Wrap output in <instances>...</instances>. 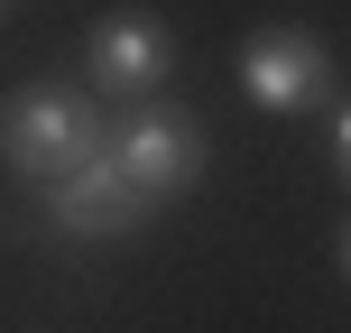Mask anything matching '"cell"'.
I'll return each instance as SVG.
<instances>
[{
  "mask_svg": "<svg viewBox=\"0 0 351 333\" xmlns=\"http://www.w3.org/2000/svg\"><path fill=\"white\" fill-rule=\"evenodd\" d=\"M93 148H102V111H93L74 84L0 93V167H10L19 185H56V176H74Z\"/></svg>",
  "mask_w": 351,
  "mask_h": 333,
  "instance_id": "obj_1",
  "label": "cell"
},
{
  "mask_svg": "<svg viewBox=\"0 0 351 333\" xmlns=\"http://www.w3.org/2000/svg\"><path fill=\"white\" fill-rule=\"evenodd\" d=\"M148 213H158V204L121 176V158H111V148H93L74 176H56V185H47V222L65 231V241H130Z\"/></svg>",
  "mask_w": 351,
  "mask_h": 333,
  "instance_id": "obj_5",
  "label": "cell"
},
{
  "mask_svg": "<svg viewBox=\"0 0 351 333\" xmlns=\"http://www.w3.org/2000/svg\"><path fill=\"white\" fill-rule=\"evenodd\" d=\"M241 93L259 111H278V121H296V111H315L333 93V47L315 28H250L241 37Z\"/></svg>",
  "mask_w": 351,
  "mask_h": 333,
  "instance_id": "obj_3",
  "label": "cell"
},
{
  "mask_svg": "<svg viewBox=\"0 0 351 333\" xmlns=\"http://www.w3.org/2000/svg\"><path fill=\"white\" fill-rule=\"evenodd\" d=\"M111 158H121V176L148 194V204H185L194 185H204L213 167V139L194 111H167V102H139L121 121V139H111Z\"/></svg>",
  "mask_w": 351,
  "mask_h": 333,
  "instance_id": "obj_2",
  "label": "cell"
},
{
  "mask_svg": "<svg viewBox=\"0 0 351 333\" xmlns=\"http://www.w3.org/2000/svg\"><path fill=\"white\" fill-rule=\"evenodd\" d=\"M84 65H93V93H111V102H148V93L176 74V28H167L158 10H111V19H93Z\"/></svg>",
  "mask_w": 351,
  "mask_h": 333,
  "instance_id": "obj_4",
  "label": "cell"
},
{
  "mask_svg": "<svg viewBox=\"0 0 351 333\" xmlns=\"http://www.w3.org/2000/svg\"><path fill=\"white\" fill-rule=\"evenodd\" d=\"M10 10H19V0H0V28H10Z\"/></svg>",
  "mask_w": 351,
  "mask_h": 333,
  "instance_id": "obj_8",
  "label": "cell"
},
{
  "mask_svg": "<svg viewBox=\"0 0 351 333\" xmlns=\"http://www.w3.org/2000/svg\"><path fill=\"white\" fill-rule=\"evenodd\" d=\"M342 278H351V231H342Z\"/></svg>",
  "mask_w": 351,
  "mask_h": 333,
  "instance_id": "obj_7",
  "label": "cell"
},
{
  "mask_svg": "<svg viewBox=\"0 0 351 333\" xmlns=\"http://www.w3.org/2000/svg\"><path fill=\"white\" fill-rule=\"evenodd\" d=\"M333 176H342V185H351V102L333 111Z\"/></svg>",
  "mask_w": 351,
  "mask_h": 333,
  "instance_id": "obj_6",
  "label": "cell"
}]
</instances>
